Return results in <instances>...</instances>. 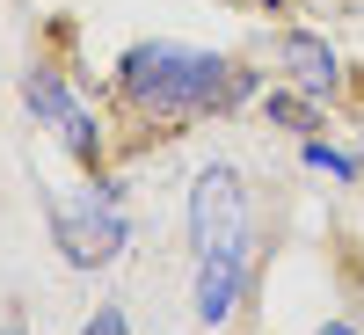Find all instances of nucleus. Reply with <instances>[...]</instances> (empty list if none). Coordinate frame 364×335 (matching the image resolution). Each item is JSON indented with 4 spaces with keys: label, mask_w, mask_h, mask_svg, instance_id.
Returning <instances> with one entry per match:
<instances>
[{
    "label": "nucleus",
    "mask_w": 364,
    "mask_h": 335,
    "mask_svg": "<svg viewBox=\"0 0 364 335\" xmlns=\"http://www.w3.org/2000/svg\"><path fill=\"white\" fill-rule=\"evenodd\" d=\"M117 87H124V102L175 124V117H204V110H233L255 95V73L226 66L219 51H197V44H132L124 66H117Z\"/></svg>",
    "instance_id": "1"
},
{
    "label": "nucleus",
    "mask_w": 364,
    "mask_h": 335,
    "mask_svg": "<svg viewBox=\"0 0 364 335\" xmlns=\"http://www.w3.org/2000/svg\"><path fill=\"white\" fill-rule=\"evenodd\" d=\"M51 240H58V255H66L73 270H102V262L124 255L132 219L117 211L109 182H87V190H73V197H51Z\"/></svg>",
    "instance_id": "2"
},
{
    "label": "nucleus",
    "mask_w": 364,
    "mask_h": 335,
    "mask_svg": "<svg viewBox=\"0 0 364 335\" xmlns=\"http://www.w3.org/2000/svg\"><path fill=\"white\" fill-rule=\"evenodd\" d=\"M248 226H255L248 182H240L233 168H204L197 190H190V248H197V262L248 255Z\"/></svg>",
    "instance_id": "3"
},
{
    "label": "nucleus",
    "mask_w": 364,
    "mask_h": 335,
    "mask_svg": "<svg viewBox=\"0 0 364 335\" xmlns=\"http://www.w3.org/2000/svg\"><path fill=\"white\" fill-rule=\"evenodd\" d=\"M22 102H29V117H37V124H44L58 146H66L80 168H95V161H102V124H95V110L80 102V87L58 73V66H29Z\"/></svg>",
    "instance_id": "4"
},
{
    "label": "nucleus",
    "mask_w": 364,
    "mask_h": 335,
    "mask_svg": "<svg viewBox=\"0 0 364 335\" xmlns=\"http://www.w3.org/2000/svg\"><path fill=\"white\" fill-rule=\"evenodd\" d=\"M277 58H284V80L299 87V95L336 102V87H343V58L328 51V37H314V29H284V37H277Z\"/></svg>",
    "instance_id": "5"
},
{
    "label": "nucleus",
    "mask_w": 364,
    "mask_h": 335,
    "mask_svg": "<svg viewBox=\"0 0 364 335\" xmlns=\"http://www.w3.org/2000/svg\"><path fill=\"white\" fill-rule=\"evenodd\" d=\"M240 285H248V255H233V262H197V321L219 328V321L233 314Z\"/></svg>",
    "instance_id": "6"
},
{
    "label": "nucleus",
    "mask_w": 364,
    "mask_h": 335,
    "mask_svg": "<svg viewBox=\"0 0 364 335\" xmlns=\"http://www.w3.org/2000/svg\"><path fill=\"white\" fill-rule=\"evenodd\" d=\"M269 117H277V124H291V132H314V124H321L314 95H299V87H291V95H269Z\"/></svg>",
    "instance_id": "7"
},
{
    "label": "nucleus",
    "mask_w": 364,
    "mask_h": 335,
    "mask_svg": "<svg viewBox=\"0 0 364 335\" xmlns=\"http://www.w3.org/2000/svg\"><path fill=\"white\" fill-rule=\"evenodd\" d=\"M306 168L336 175V182H350V175H357V161H350V154H336V146H328V139H306Z\"/></svg>",
    "instance_id": "8"
},
{
    "label": "nucleus",
    "mask_w": 364,
    "mask_h": 335,
    "mask_svg": "<svg viewBox=\"0 0 364 335\" xmlns=\"http://www.w3.org/2000/svg\"><path fill=\"white\" fill-rule=\"evenodd\" d=\"M80 335H132V328H124V307H95V321H87Z\"/></svg>",
    "instance_id": "9"
},
{
    "label": "nucleus",
    "mask_w": 364,
    "mask_h": 335,
    "mask_svg": "<svg viewBox=\"0 0 364 335\" xmlns=\"http://www.w3.org/2000/svg\"><path fill=\"white\" fill-rule=\"evenodd\" d=\"M321 335H357V328H350V321H328V328H321Z\"/></svg>",
    "instance_id": "10"
},
{
    "label": "nucleus",
    "mask_w": 364,
    "mask_h": 335,
    "mask_svg": "<svg viewBox=\"0 0 364 335\" xmlns=\"http://www.w3.org/2000/svg\"><path fill=\"white\" fill-rule=\"evenodd\" d=\"M0 335H22V321H0Z\"/></svg>",
    "instance_id": "11"
},
{
    "label": "nucleus",
    "mask_w": 364,
    "mask_h": 335,
    "mask_svg": "<svg viewBox=\"0 0 364 335\" xmlns=\"http://www.w3.org/2000/svg\"><path fill=\"white\" fill-rule=\"evenodd\" d=\"M262 8H277V0H262Z\"/></svg>",
    "instance_id": "12"
}]
</instances>
